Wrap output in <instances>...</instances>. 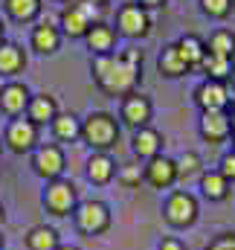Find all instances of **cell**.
I'll list each match as a JSON object with an SVG mask.
<instances>
[{
    "mask_svg": "<svg viewBox=\"0 0 235 250\" xmlns=\"http://www.w3.org/2000/svg\"><path fill=\"white\" fill-rule=\"evenodd\" d=\"M139 64L142 56L137 50H128L125 56H96L93 62V76L99 87L111 96H128L139 79Z\"/></svg>",
    "mask_w": 235,
    "mask_h": 250,
    "instance_id": "6da1fadb",
    "label": "cell"
},
{
    "mask_svg": "<svg viewBox=\"0 0 235 250\" xmlns=\"http://www.w3.org/2000/svg\"><path fill=\"white\" fill-rule=\"evenodd\" d=\"M73 221H76V230L81 236H102L111 230L114 215H111V207L105 201H78Z\"/></svg>",
    "mask_w": 235,
    "mask_h": 250,
    "instance_id": "7a4b0ae2",
    "label": "cell"
},
{
    "mask_svg": "<svg viewBox=\"0 0 235 250\" xmlns=\"http://www.w3.org/2000/svg\"><path fill=\"white\" fill-rule=\"evenodd\" d=\"M197 215H200L197 198H195L192 192H186V189H175V192L166 198V204H163V218H166V224L175 227V230L192 227V224L197 221Z\"/></svg>",
    "mask_w": 235,
    "mask_h": 250,
    "instance_id": "3957f363",
    "label": "cell"
},
{
    "mask_svg": "<svg viewBox=\"0 0 235 250\" xmlns=\"http://www.w3.org/2000/svg\"><path fill=\"white\" fill-rule=\"evenodd\" d=\"M81 140L93 148V151H108L114 148L119 140V125L111 114H90L81 123Z\"/></svg>",
    "mask_w": 235,
    "mask_h": 250,
    "instance_id": "277c9868",
    "label": "cell"
},
{
    "mask_svg": "<svg viewBox=\"0 0 235 250\" xmlns=\"http://www.w3.org/2000/svg\"><path fill=\"white\" fill-rule=\"evenodd\" d=\"M44 209L53 215V218H67V215H73L76 212V207H78V189L73 187L70 181H50L47 189H44Z\"/></svg>",
    "mask_w": 235,
    "mask_h": 250,
    "instance_id": "5b68a950",
    "label": "cell"
},
{
    "mask_svg": "<svg viewBox=\"0 0 235 250\" xmlns=\"http://www.w3.org/2000/svg\"><path fill=\"white\" fill-rule=\"evenodd\" d=\"M64 166H67L64 151H61V146H56V143L38 146L35 154H32V169H35V175L44 178L47 184H50V181H59L61 175H64Z\"/></svg>",
    "mask_w": 235,
    "mask_h": 250,
    "instance_id": "8992f818",
    "label": "cell"
},
{
    "mask_svg": "<svg viewBox=\"0 0 235 250\" xmlns=\"http://www.w3.org/2000/svg\"><path fill=\"white\" fill-rule=\"evenodd\" d=\"M142 178H145V184H151L154 189L175 187L177 184V163L172 157L157 154V157L148 160V166H142Z\"/></svg>",
    "mask_w": 235,
    "mask_h": 250,
    "instance_id": "52a82bcc",
    "label": "cell"
},
{
    "mask_svg": "<svg viewBox=\"0 0 235 250\" xmlns=\"http://www.w3.org/2000/svg\"><path fill=\"white\" fill-rule=\"evenodd\" d=\"M6 143L18 154L32 151L35 143H38V125L32 123V120H12L9 128H6Z\"/></svg>",
    "mask_w": 235,
    "mask_h": 250,
    "instance_id": "ba28073f",
    "label": "cell"
},
{
    "mask_svg": "<svg viewBox=\"0 0 235 250\" xmlns=\"http://www.w3.org/2000/svg\"><path fill=\"white\" fill-rule=\"evenodd\" d=\"M233 131V120L224 114V111H203V120H200V137L209 140V143H224Z\"/></svg>",
    "mask_w": 235,
    "mask_h": 250,
    "instance_id": "9c48e42d",
    "label": "cell"
},
{
    "mask_svg": "<svg viewBox=\"0 0 235 250\" xmlns=\"http://www.w3.org/2000/svg\"><path fill=\"white\" fill-rule=\"evenodd\" d=\"M195 99H197V105H200L203 111H224L233 96H230V90L224 87V82H212V79H209L206 84L197 87V96H195Z\"/></svg>",
    "mask_w": 235,
    "mask_h": 250,
    "instance_id": "30bf717a",
    "label": "cell"
},
{
    "mask_svg": "<svg viewBox=\"0 0 235 250\" xmlns=\"http://www.w3.org/2000/svg\"><path fill=\"white\" fill-rule=\"evenodd\" d=\"M117 178V163L108 151H93V157L87 160V181L96 187H105Z\"/></svg>",
    "mask_w": 235,
    "mask_h": 250,
    "instance_id": "8fae6325",
    "label": "cell"
},
{
    "mask_svg": "<svg viewBox=\"0 0 235 250\" xmlns=\"http://www.w3.org/2000/svg\"><path fill=\"white\" fill-rule=\"evenodd\" d=\"M29 99H32V93L26 90V84H6L0 90V111L9 117H20L29 108Z\"/></svg>",
    "mask_w": 235,
    "mask_h": 250,
    "instance_id": "7c38bea8",
    "label": "cell"
},
{
    "mask_svg": "<svg viewBox=\"0 0 235 250\" xmlns=\"http://www.w3.org/2000/svg\"><path fill=\"white\" fill-rule=\"evenodd\" d=\"M122 120L131 125V128H142L151 120V102L145 96H137V93H128L125 102H122Z\"/></svg>",
    "mask_w": 235,
    "mask_h": 250,
    "instance_id": "4fadbf2b",
    "label": "cell"
},
{
    "mask_svg": "<svg viewBox=\"0 0 235 250\" xmlns=\"http://www.w3.org/2000/svg\"><path fill=\"white\" fill-rule=\"evenodd\" d=\"M160 148H163V137H160V131H154V128H148V125L137 128V134H134V151H137V157L151 160V157L160 154Z\"/></svg>",
    "mask_w": 235,
    "mask_h": 250,
    "instance_id": "5bb4252c",
    "label": "cell"
},
{
    "mask_svg": "<svg viewBox=\"0 0 235 250\" xmlns=\"http://www.w3.org/2000/svg\"><path fill=\"white\" fill-rule=\"evenodd\" d=\"M59 248H61V236L50 224H35L26 233V250H59Z\"/></svg>",
    "mask_w": 235,
    "mask_h": 250,
    "instance_id": "9a60e30c",
    "label": "cell"
},
{
    "mask_svg": "<svg viewBox=\"0 0 235 250\" xmlns=\"http://www.w3.org/2000/svg\"><path fill=\"white\" fill-rule=\"evenodd\" d=\"M26 111H29V120H32L35 125H47V123H53V120L59 117V105H56V99H53L50 93L32 96Z\"/></svg>",
    "mask_w": 235,
    "mask_h": 250,
    "instance_id": "2e32d148",
    "label": "cell"
},
{
    "mask_svg": "<svg viewBox=\"0 0 235 250\" xmlns=\"http://www.w3.org/2000/svg\"><path fill=\"white\" fill-rule=\"evenodd\" d=\"M119 29H122L125 35H142V32L148 29L145 12H142L139 6H125V9L119 12Z\"/></svg>",
    "mask_w": 235,
    "mask_h": 250,
    "instance_id": "e0dca14e",
    "label": "cell"
},
{
    "mask_svg": "<svg viewBox=\"0 0 235 250\" xmlns=\"http://www.w3.org/2000/svg\"><path fill=\"white\" fill-rule=\"evenodd\" d=\"M200 189H203V195H206L209 201H224V198L230 195V181H227L218 169H215V172H203Z\"/></svg>",
    "mask_w": 235,
    "mask_h": 250,
    "instance_id": "ac0fdd59",
    "label": "cell"
},
{
    "mask_svg": "<svg viewBox=\"0 0 235 250\" xmlns=\"http://www.w3.org/2000/svg\"><path fill=\"white\" fill-rule=\"evenodd\" d=\"M114 41H117V35H114V29H111V26H105V23H99V26L87 29V47H90L96 56H108V53H111V47H114Z\"/></svg>",
    "mask_w": 235,
    "mask_h": 250,
    "instance_id": "d6986e66",
    "label": "cell"
},
{
    "mask_svg": "<svg viewBox=\"0 0 235 250\" xmlns=\"http://www.w3.org/2000/svg\"><path fill=\"white\" fill-rule=\"evenodd\" d=\"M50 125H53L56 140H61V143H76V140L81 137V123H78L73 114H59Z\"/></svg>",
    "mask_w": 235,
    "mask_h": 250,
    "instance_id": "ffe728a7",
    "label": "cell"
},
{
    "mask_svg": "<svg viewBox=\"0 0 235 250\" xmlns=\"http://www.w3.org/2000/svg\"><path fill=\"white\" fill-rule=\"evenodd\" d=\"M175 47H177V53H180V59L186 62V67H200L203 56H206V50H203L200 38H195V35H186V38H180Z\"/></svg>",
    "mask_w": 235,
    "mask_h": 250,
    "instance_id": "44dd1931",
    "label": "cell"
},
{
    "mask_svg": "<svg viewBox=\"0 0 235 250\" xmlns=\"http://www.w3.org/2000/svg\"><path fill=\"white\" fill-rule=\"evenodd\" d=\"M23 64H26V59H23L20 47H15V44L0 47V76H15L23 70Z\"/></svg>",
    "mask_w": 235,
    "mask_h": 250,
    "instance_id": "7402d4cb",
    "label": "cell"
},
{
    "mask_svg": "<svg viewBox=\"0 0 235 250\" xmlns=\"http://www.w3.org/2000/svg\"><path fill=\"white\" fill-rule=\"evenodd\" d=\"M200 67L212 76V82H224V79L233 73V59H221V56L206 53V56H203V62H200Z\"/></svg>",
    "mask_w": 235,
    "mask_h": 250,
    "instance_id": "603a6c76",
    "label": "cell"
},
{
    "mask_svg": "<svg viewBox=\"0 0 235 250\" xmlns=\"http://www.w3.org/2000/svg\"><path fill=\"white\" fill-rule=\"evenodd\" d=\"M32 44H35V50L38 53H56L59 50V32L53 29V26H47V23H41L38 29H35V35H32Z\"/></svg>",
    "mask_w": 235,
    "mask_h": 250,
    "instance_id": "cb8c5ba5",
    "label": "cell"
},
{
    "mask_svg": "<svg viewBox=\"0 0 235 250\" xmlns=\"http://www.w3.org/2000/svg\"><path fill=\"white\" fill-rule=\"evenodd\" d=\"M186 70H189V67L180 59L177 47H166L163 56H160V73H163V76H183Z\"/></svg>",
    "mask_w": 235,
    "mask_h": 250,
    "instance_id": "d4e9b609",
    "label": "cell"
},
{
    "mask_svg": "<svg viewBox=\"0 0 235 250\" xmlns=\"http://www.w3.org/2000/svg\"><path fill=\"white\" fill-rule=\"evenodd\" d=\"M61 23H64V29H67L70 35H84L87 26H90L84 9H67V12L61 15Z\"/></svg>",
    "mask_w": 235,
    "mask_h": 250,
    "instance_id": "484cf974",
    "label": "cell"
},
{
    "mask_svg": "<svg viewBox=\"0 0 235 250\" xmlns=\"http://www.w3.org/2000/svg\"><path fill=\"white\" fill-rule=\"evenodd\" d=\"M209 53L212 56H221V59H233V53H235L233 32H215L212 41H209Z\"/></svg>",
    "mask_w": 235,
    "mask_h": 250,
    "instance_id": "4316f807",
    "label": "cell"
},
{
    "mask_svg": "<svg viewBox=\"0 0 235 250\" xmlns=\"http://www.w3.org/2000/svg\"><path fill=\"white\" fill-rule=\"evenodd\" d=\"M6 6H9V12H12L18 21H29V18L38 15V6H41V3H38V0H9Z\"/></svg>",
    "mask_w": 235,
    "mask_h": 250,
    "instance_id": "83f0119b",
    "label": "cell"
},
{
    "mask_svg": "<svg viewBox=\"0 0 235 250\" xmlns=\"http://www.w3.org/2000/svg\"><path fill=\"white\" fill-rule=\"evenodd\" d=\"M200 172V154L195 151H186L180 160H177V178H192Z\"/></svg>",
    "mask_w": 235,
    "mask_h": 250,
    "instance_id": "f1b7e54d",
    "label": "cell"
},
{
    "mask_svg": "<svg viewBox=\"0 0 235 250\" xmlns=\"http://www.w3.org/2000/svg\"><path fill=\"white\" fill-rule=\"evenodd\" d=\"M119 184H125V187H139L145 178H142V169H139V163H131V166H122L117 172Z\"/></svg>",
    "mask_w": 235,
    "mask_h": 250,
    "instance_id": "f546056e",
    "label": "cell"
},
{
    "mask_svg": "<svg viewBox=\"0 0 235 250\" xmlns=\"http://www.w3.org/2000/svg\"><path fill=\"white\" fill-rule=\"evenodd\" d=\"M230 184H235V151H230V154H224L221 157V169H218Z\"/></svg>",
    "mask_w": 235,
    "mask_h": 250,
    "instance_id": "4dcf8cb0",
    "label": "cell"
},
{
    "mask_svg": "<svg viewBox=\"0 0 235 250\" xmlns=\"http://www.w3.org/2000/svg\"><path fill=\"white\" fill-rule=\"evenodd\" d=\"M230 3L233 0H203V9L209 15H227L230 12Z\"/></svg>",
    "mask_w": 235,
    "mask_h": 250,
    "instance_id": "1f68e13d",
    "label": "cell"
},
{
    "mask_svg": "<svg viewBox=\"0 0 235 250\" xmlns=\"http://www.w3.org/2000/svg\"><path fill=\"white\" fill-rule=\"evenodd\" d=\"M206 250H235V233H227V236H221L218 242H212Z\"/></svg>",
    "mask_w": 235,
    "mask_h": 250,
    "instance_id": "d6a6232c",
    "label": "cell"
},
{
    "mask_svg": "<svg viewBox=\"0 0 235 250\" xmlns=\"http://www.w3.org/2000/svg\"><path fill=\"white\" fill-rule=\"evenodd\" d=\"M157 250H186V245H183L180 239H163V242L157 245Z\"/></svg>",
    "mask_w": 235,
    "mask_h": 250,
    "instance_id": "836d02e7",
    "label": "cell"
},
{
    "mask_svg": "<svg viewBox=\"0 0 235 250\" xmlns=\"http://www.w3.org/2000/svg\"><path fill=\"white\" fill-rule=\"evenodd\" d=\"M3 224H6V207L0 204V227H3Z\"/></svg>",
    "mask_w": 235,
    "mask_h": 250,
    "instance_id": "e575fe53",
    "label": "cell"
},
{
    "mask_svg": "<svg viewBox=\"0 0 235 250\" xmlns=\"http://www.w3.org/2000/svg\"><path fill=\"white\" fill-rule=\"evenodd\" d=\"M59 250H78V248H76V245H61Z\"/></svg>",
    "mask_w": 235,
    "mask_h": 250,
    "instance_id": "d590c367",
    "label": "cell"
},
{
    "mask_svg": "<svg viewBox=\"0 0 235 250\" xmlns=\"http://www.w3.org/2000/svg\"><path fill=\"white\" fill-rule=\"evenodd\" d=\"M142 3H148V6H157V3H160V0H142Z\"/></svg>",
    "mask_w": 235,
    "mask_h": 250,
    "instance_id": "8d00e7d4",
    "label": "cell"
},
{
    "mask_svg": "<svg viewBox=\"0 0 235 250\" xmlns=\"http://www.w3.org/2000/svg\"><path fill=\"white\" fill-rule=\"evenodd\" d=\"M6 248V239H3V233H0V250Z\"/></svg>",
    "mask_w": 235,
    "mask_h": 250,
    "instance_id": "74e56055",
    "label": "cell"
},
{
    "mask_svg": "<svg viewBox=\"0 0 235 250\" xmlns=\"http://www.w3.org/2000/svg\"><path fill=\"white\" fill-rule=\"evenodd\" d=\"M230 120H233V128H235V114H233V117H230Z\"/></svg>",
    "mask_w": 235,
    "mask_h": 250,
    "instance_id": "f35d334b",
    "label": "cell"
},
{
    "mask_svg": "<svg viewBox=\"0 0 235 250\" xmlns=\"http://www.w3.org/2000/svg\"><path fill=\"white\" fill-rule=\"evenodd\" d=\"M90 3H105V0H90Z\"/></svg>",
    "mask_w": 235,
    "mask_h": 250,
    "instance_id": "ab89813d",
    "label": "cell"
},
{
    "mask_svg": "<svg viewBox=\"0 0 235 250\" xmlns=\"http://www.w3.org/2000/svg\"><path fill=\"white\" fill-rule=\"evenodd\" d=\"M0 38H3V23H0Z\"/></svg>",
    "mask_w": 235,
    "mask_h": 250,
    "instance_id": "60d3db41",
    "label": "cell"
}]
</instances>
